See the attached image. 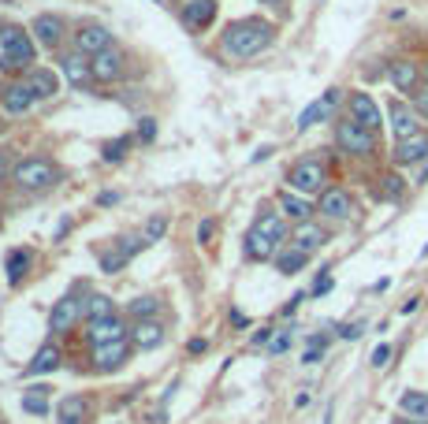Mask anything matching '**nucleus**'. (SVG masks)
<instances>
[{"instance_id":"nucleus-49","label":"nucleus","mask_w":428,"mask_h":424,"mask_svg":"<svg viewBox=\"0 0 428 424\" xmlns=\"http://www.w3.org/2000/svg\"><path fill=\"white\" fill-rule=\"evenodd\" d=\"M261 4H264V8H272V12H280V15H283V12H287V4H291V0H261Z\"/></svg>"},{"instance_id":"nucleus-26","label":"nucleus","mask_w":428,"mask_h":424,"mask_svg":"<svg viewBox=\"0 0 428 424\" xmlns=\"http://www.w3.org/2000/svg\"><path fill=\"white\" fill-rule=\"evenodd\" d=\"M280 212L287 216V220H294V223L313 220V205H309L302 194H294V190H283L280 194Z\"/></svg>"},{"instance_id":"nucleus-45","label":"nucleus","mask_w":428,"mask_h":424,"mask_svg":"<svg viewBox=\"0 0 428 424\" xmlns=\"http://www.w3.org/2000/svg\"><path fill=\"white\" fill-rule=\"evenodd\" d=\"M272 339H276V335H272V328H261V331H253V346H272Z\"/></svg>"},{"instance_id":"nucleus-44","label":"nucleus","mask_w":428,"mask_h":424,"mask_svg":"<svg viewBox=\"0 0 428 424\" xmlns=\"http://www.w3.org/2000/svg\"><path fill=\"white\" fill-rule=\"evenodd\" d=\"M212 235H216V220H201V227H198V242H209Z\"/></svg>"},{"instance_id":"nucleus-7","label":"nucleus","mask_w":428,"mask_h":424,"mask_svg":"<svg viewBox=\"0 0 428 424\" xmlns=\"http://www.w3.org/2000/svg\"><path fill=\"white\" fill-rule=\"evenodd\" d=\"M60 71H63V79H68L74 90H90L93 82H97V74H93V63L86 60V52H63L60 56Z\"/></svg>"},{"instance_id":"nucleus-40","label":"nucleus","mask_w":428,"mask_h":424,"mask_svg":"<svg viewBox=\"0 0 428 424\" xmlns=\"http://www.w3.org/2000/svg\"><path fill=\"white\" fill-rule=\"evenodd\" d=\"M410 104H413V112L421 116V119H428V86H421V90L410 97Z\"/></svg>"},{"instance_id":"nucleus-13","label":"nucleus","mask_w":428,"mask_h":424,"mask_svg":"<svg viewBox=\"0 0 428 424\" xmlns=\"http://www.w3.org/2000/svg\"><path fill=\"white\" fill-rule=\"evenodd\" d=\"M79 317H82V301L79 298H60L56 306H52V313H49V331L52 335H68L74 324H79Z\"/></svg>"},{"instance_id":"nucleus-5","label":"nucleus","mask_w":428,"mask_h":424,"mask_svg":"<svg viewBox=\"0 0 428 424\" xmlns=\"http://www.w3.org/2000/svg\"><path fill=\"white\" fill-rule=\"evenodd\" d=\"M0 45H4V56H0V71H30L34 63V41L30 34H23V26H0Z\"/></svg>"},{"instance_id":"nucleus-50","label":"nucleus","mask_w":428,"mask_h":424,"mask_svg":"<svg viewBox=\"0 0 428 424\" xmlns=\"http://www.w3.org/2000/svg\"><path fill=\"white\" fill-rule=\"evenodd\" d=\"M187 350H190V354H205V350H209V343H205V339H190Z\"/></svg>"},{"instance_id":"nucleus-14","label":"nucleus","mask_w":428,"mask_h":424,"mask_svg":"<svg viewBox=\"0 0 428 424\" xmlns=\"http://www.w3.org/2000/svg\"><path fill=\"white\" fill-rule=\"evenodd\" d=\"M388 119H391V130H395V138H399V141L413 138L417 130H421V127H417V119H421V116L413 112V104L399 101V97H395V101H388Z\"/></svg>"},{"instance_id":"nucleus-32","label":"nucleus","mask_w":428,"mask_h":424,"mask_svg":"<svg viewBox=\"0 0 428 424\" xmlns=\"http://www.w3.org/2000/svg\"><path fill=\"white\" fill-rule=\"evenodd\" d=\"M30 260H34V253H30V249H12V253H8V265H4V272H8V283H15L26 276V268H30Z\"/></svg>"},{"instance_id":"nucleus-48","label":"nucleus","mask_w":428,"mask_h":424,"mask_svg":"<svg viewBox=\"0 0 428 424\" xmlns=\"http://www.w3.org/2000/svg\"><path fill=\"white\" fill-rule=\"evenodd\" d=\"M320 357H324V346H309V350H306V365H317Z\"/></svg>"},{"instance_id":"nucleus-46","label":"nucleus","mask_w":428,"mask_h":424,"mask_svg":"<svg viewBox=\"0 0 428 424\" xmlns=\"http://www.w3.org/2000/svg\"><path fill=\"white\" fill-rule=\"evenodd\" d=\"M12 153H8V149H0V179H8V175H12Z\"/></svg>"},{"instance_id":"nucleus-36","label":"nucleus","mask_w":428,"mask_h":424,"mask_svg":"<svg viewBox=\"0 0 428 424\" xmlns=\"http://www.w3.org/2000/svg\"><path fill=\"white\" fill-rule=\"evenodd\" d=\"M49 391L45 387H30V395H23V409L26 413H38V417H41V413H49Z\"/></svg>"},{"instance_id":"nucleus-4","label":"nucleus","mask_w":428,"mask_h":424,"mask_svg":"<svg viewBox=\"0 0 428 424\" xmlns=\"http://www.w3.org/2000/svg\"><path fill=\"white\" fill-rule=\"evenodd\" d=\"M335 146H339V153H347V157L369 160V157H377V130H369V127H361L358 119L342 116L335 123Z\"/></svg>"},{"instance_id":"nucleus-39","label":"nucleus","mask_w":428,"mask_h":424,"mask_svg":"<svg viewBox=\"0 0 428 424\" xmlns=\"http://www.w3.org/2000/svg\"><path fill=\"white\" fill-rule=\"evenodd\" d=\"M391 354H395L391 346H388V343H380L377 350H372V357H369V361H372V368H388V365H391Z\"/></svg>"},{"instance_id":"nucleus-10","label":"nucleus","mask_w":428,"mask_h":424,"mask_svg":"<svg viewBox=\"0 0 428 424\" xmlns=\"http://www.w3.org/2000/svg\"><path fill=\"white\" fill-rule=\"evenodd\" d=\"M74 49L86 52V56H97V52L112 49V30L101 26V23H86L74 30Z\"/></svg>"},{"instance_id":"nucleus-37","label":"nucleus","mask_w":428,"mask_h":424,"mask_svg":"<svg viewBox=\"0 0 428 424\" xmlns=\"http://www.w3.org/2000/svg\"><path fill=\"white\" fill-rule=\"evenodd\" d=\"M168 231V216H149V223L142 227V235H145V242H160Z\"/></svg>"},{"instance_id":"nucleus-21","label":"nucleus","mask_w":428,"mask_h":424,"mask_svg":"<svg viewBox=\"0 0 428 424\" xmlns=\"http://www.w3.org/2000/svg\"><path fill=\"white\" fill-rule=\"evenodd\" d=\"M131 343L138 346V350H157V346L164 343V324L160 320H134Z\"/></svg>"},{"instance_id":"nucleus-3","label":"nucleus","mask_w":428,"mask_h":424,"mask_svg":"<svg viewBox=\"0 0 428 424\" xmlns=\"http://www.w3.org/2000/svg\"><path fill=\"white\" fill-rule=\"evenodd\" d=\"M287 182H291V190L302 194V198H309V194H324L328 190V160L317 157V153L294 160L291 171H287Z\"/></svg>"},{"instance_id":"nucleus-29","label":"nucleus","mask_w":428,"mask_h":424,"mask_svg":"<svg viewBox=\"0 0 428 424\" xmlns=\"http://www.w3.org/2000/svg\"><path fill=\"white\" fill-rule=\"evenodd\" d=\"M60 368V346H41V350L34 354V361L26 365V376H45V372H56Z\"/></svg>"},{"instance_id":"nucleus-28","label":"nucleus","mask_w":428,"mask_h":424,"mask_svg":"<svg viewBox=\"0 0 428 424\" xmlns=\"http://www.w3.org/2000/svg\"><path fill=\"white\" fill-rule=\"evenodd\" d=\"M309 257L313 253H306V249H298V246H283L280 253H276V272H283V276H294V272H302L309 265Z\"/></svg>"},{"instance_id":"nucleus-41","label":"nucleus","mask_w":428,"mask_h":424,"mask_svg":"<svg viewBox=\"0 0 428 424\" xmlns=\"http://www.w3.org/2000/svg\"><path fill=\"white\" fill-rule=\"evenodd\" d=\"M138 138H142V141H153L157 138V119H138Z\"/></svg>"},{"instance_id":"nucleus-24","label":"nucleus","mask_w":428,"mask_h":424,"mask_svg":"<svg viewBox=\"0 0 428 424\" xmlns=\"http://www.w3.org/2000/svg\"><path fill=\"white\" fill-rule=\"evenodd\" d=\"M93 74H97V82H120L123 79V56L116 49H104L93 56Z\"/></svg>"},{"instance_id":"nucleus-8","label":"nucleus","mask_w":428,"mask_h":424,"mask_svg":"<svg viewBox=\"0 0 428 424\" xmlns=\"http://www.w3.org/2000/svg\"><path fill=\"white\" fill-rule=\"evenodd\" d=\"M425 160H428V130H417L413 138L395 141V153H391L395 168H413V164H425Z\"/></svg>"},{"instance_id":"nucleus-25","label":"nucleus","mask_w":428,"mask_h":424,"mask_svg":"<svg viewBox=\"0 0 428 424\" xmlns=\"http://www.w3.org/2000/svg\"><path fill=\"white\" fill-rule=\"evenodd\" d=\"M280 249H283V242H276V238H269V235H261V231L250 227V235H246V257L250 260H272Z\"/></svg>"},{"instance_id":"nucleus-15","label":"nucleus","mask_w":428,"mask_h":424,"mask_svg":"<svg viewBox=\"0 0 428 424\" xmlns=\"http://www.w3.org/2000/svg\"><path fill=\"white\" fill-rule=\"evenodd\" d=\"M149 242H145V235H127V238H120V246L112 249V253H104L101 257V272L104 276H112V272H120L127 260H131L138 249H145Z\"/></svg>"},{"instance_id":"nucleus-33","label":"nucleus","mask_w":428,"mask_h":424,"mask_svg":"<svg viewBox=\"0 0 428 424\" xmlns=\"http://www.w3.org/2000/svg\"><path fill=\"white\" fill-rule=\"evenodd\" d=\"M82 313L90 320H104V317H116V306H112L109 295H90V301L82 306Z\"/></svg>"},{"instance_id":"nucleus-17","label":"nucleus","mask_w":428,"mask_h":424,"mask_svg":"<svg viewBox=\"0 0 428 424\" xmlns=\"http://www.w3.org/2000/svg\"><path fill=\"white\" fill-rule=\"evenodd\" d=\"M34 90H30L26 82H15V86H8L4 93H0V108H4L8 116H26L30 108H34Z\"/></svg>"},{"instance_id":"nucleus-12","label":"nucleus","mask_w":428,"mask_h":424,"mask_svg":"<svg viewBox=\"0 0 428 424\" xmlns=\"http://www.w3.org/2000/svg\"><path fill=\"white\" fill-rule=\"evenodd\" d=\"M347 116L350 119H358L361 127H369V130H380L383 127V112H380V104L372 101L369 93H350V101H347Z\"/></svg>"},{"instance_id":"nucleus-18","label":"nucleus","mask_w":428,"mask_h":424,"mask_svg":"<svg viewBox=\"0 0 428 424\" xmlns=\"http://www.w3.org/2000/svg\"><path fill=\"white\" fill-rule=\"evenodd\" d=\"M216 19V0H187L183 4V26L187 30H205Z\"/></svg>"},{"instance_id":"nucleus-23","label":"nucleus","mask_w":428,"mask_h":424,"mask_svg":"<svg viewBox=\"0 0 428 424\" xmlns=\"http://www.w3.org/2000/svg\"><path fill=\"white\" fill-rule=\"evenodd\" d=\"M26 86L34 90L38 101H49V97L60 93V79H56V71H49V68H30L26 71Z\"/></svg>"},{"instance_id":"nucleus-30","label":"nucleus","mask_w":428,"mask_h":424,"mask_svg":"<svg viewBox=\"0 0 428 424\" xmlns=\"http://www.w3.org/2000/svg\"><path fill=\"white\" fill-rule=\"evenodd\" d=\"M399 409L406 413V417H421V421H428V391H402Z\"/></svg>"},{"instance_id":"nucleus-2","label":"nucleus","mask_w":428,"mask_h":424,"mask_svg":"<svg viewBox=\"0 0 428 424\" xmlns=\"http://www.w3.org/2000/svg\"><path fill=\"white\" fill-rule=\"evenodd\" d=\"M12 179H15L19 190L41 194V190H49V187L60 182V168L52 164L49 157H26V160H19V164L12 168Z\"/></svg>"},{"instance_id":"nucleus-11","label":"nucleus","mask_w":428,"mask_h":424,"mask_svg":"<svg viewBox=\"0 0 428 424\" xmlns=\"http://www.w3.org/2000/svg\"><path fill=\"white\" fill-rule=\"evenodd\" d=\"M339 101H342V90H328V93H320L313 104L306 108L302 116H298V130H309V127H317V123H324V119H331V112L339 108Z\"/></svg>"},{"instance_id":"nucleus-47","label":"nucleus","mask_w":428,"mask_h":424,"mask_svg":"<svg viewBox=\"0 0 428 424\" xmlns=\"http://www.w3.org/2000/svg\"><path fill=\"white\" fill-rule=\"evenodd\" d=\"M331 290V276H328V268H324V276L317 279V287H313V295H328Z\"/></svg>"},{"instance_id":"nucleus-51","label":"nucleus","mask_w":428,"mask_h":424,"mask_svg":"<svg viewBox=\"0 0 428 424\" xmlns=\"http://www.w3.org/2000/svg\"><path fill=\"white\" fill-rule=\"evenodd\" d=\"M97 201H101V205H116V201H120V194H101Z\"/></svg>"},{"instance_id":"nucleus-42","label":"nucleus","mask_w":428,"mask_h":424,"mask_svg":"<svg viewBox=\"0 0 428 424\" xmlns=\"http://www.w3.org/2000/svg\"><path fill=\"white\" fill-rule=\"evenodd\" d=\"M291 343H294V331H280V335L272 339L269 350H272V354H283V350H291Z\"/></svg>"},{"instance_id":"nucleus-1","label":"nucleus","mask_w":428,"mask_h":424,"mask_svg":"<svg viewBox=\"0 0 428 424\" xmlns=\"http://www.w3.org/2000/svg\"><path fill=\"white\" fill-rule=\"evenodd\" d=\"M276 41V26L264 23V19H235V23H228V30H223V52L235 60H253L261 56L264 49H269Z\"/></svg>"},{"instance_id":"nucleus-27","label":"nucleus","mask_w":428,"mask_h":424,"mask_svg":"<svg viewBox=\"0 0 428 424\" xmlns=\"http://www.w3.org/2000/svg\"><path fill=\"white\" fill-rule=\"evenodd\" d=\"M56 417H60V424H86V417H90V402H86L82 395H68V398H60Z\"/></svg>"},{"instance_id":"nucleus-52","label":"nucleus","mask_w":428,"mask_h":424,"mask_svg":"<svg viewBox=\"0 0 428 424\" xmlns=\"http://www.w3.org/2000/svg\"><path fill=\"white\" fill-rule=\"evenodd\" d=\"M391 424H428V421H421V417H399V421H391Z\"/></svg>"},{"instance_id":"nucleus-31","label":"nucleus","mask_w":428,"mask_h":424,"mask_svg":"<svg viewBox=\"0 0 428 424\" xmlns=\"http://www.w3.org/2000/svg\"><path fill=\"white\" fill-rule=\"evenodd\" d=\"M253 231H261V235L276 238V242H283V238H287V223H283L280 212H261V216L253 220Z\"/></svg>"},{"instance_id":"nucleus-22","label":"nucleus","mask_w":428,"mask_h":424,"mask_svg":"<svg viewBox=\"0 0 428 424\" xmlns=\"http://www.w3.org/2000/svg\"><path fill=\"white\" fill-rule=\"evenodd\" d=\"M30 34H34L41 45H49V49H56L60 41H63V19L60 15H38L34 19V26H30Z\"/></svg>"},{"instance_id":"nucleus-38","label":"nucleus","mask_w":428,"mask_h":424,"mask_svg":"<svg viewBox=\"0 0 428 424\" xmlns=\"http://www.w3.org/2000/svg\"><path fill=\"white\" fill-rule=\"evenodd\" d=\"M127 149H131V138H116V141L104 146V160H109V164H120V160L127 157Z\"/></svg>"},{"instance_id":"nucleus-20","label":"nucleus","mask_w":428,"mask_h":424,"mask_svg":"<svg viewBox=\"0 0 428 424\" xmlns=\"http://www.w3.org/2000/svg\"><path fill=\"white\" fill-rule=\"evenodd\" d=\"M328 242V231L320 223H313V220H306V223H298L294 231H291V246H298V249H306V253H317L320 246Z\"/></svg>"},{"instance_id":"nucleus-6","label":"nucleus","mask_w":428,"mask_h":424,"mask_svg":"<svg viewBox=\"0 0 428 424\" xmlns=\"http://www.w3.org/2000/svg\"><path fill=\"white\" fill-rule=\"evenodd\" d=\"M317 212H320V216H328V220H350V216L358 212L354 194H350L347 187H328L324 194H320Z\"/></svg>"},{"instance_id":"nucleus-19","label":"nucleus","mask_w":428,"mask_h":424,"mask_svg":"<svg viewBox=\"0 0 428 424\" xmlns=\"http://www.w3.org/2000/svg\"><path fill=\"white\" fill-rule=\"evenodd\" d=\"M90 343L97 346V343H120V339H127V324L120 320V317H104V320H90Z\"/></svg>"},{"instance_id":"nucleus-9","label":"nucleus","mask_w":428,"mask_h":424,"mask_svg":"<svg viewBox=\"0 0 428 424\" xmlns=\"http://www.w3.org/2000/svg\"><path fill=\"white\" fill-rule=\"evenodd\" d=\"M388 79H391V86L399 93H417L425 86V79H421V63L417 60H391L388 63Z\"/></svg>"},{"instance_id":"nucleus-34","label":"nucleus","mask_w":428,"mask_h":424,"mask_svg":"<svg viewBox=\"0 0 428 424\" xmlns=\"http://www.w3.org/2000/svg\"><path fill=\"white\" fill-rule=\"evenodd\" d=\"M380 182H383V187H380L383 201H402V194H406V179L402 175H395V171H391V175H383Z\"/></svg>"},{"instance_id":"nucleus-16","label":"nucleus","mask_w":428,"mask_h":424,"mask_svg":"<svg viewBox=\"0 0 428 424\" xmlns=\"http://www.w3.org/2000/svg\"><path fill=\"white\" fill-rule=\"evenodd\" d=\"M127 357H131V343L120 339V343H97L93 346V368L97 372H116Z\"/></svg>"},{"instance_id":"nucleus-35","label":"nucleus","mask_w":428,"mask_h":424,"mask_svg":"<svg viewBox=\"0 0 428 424\" xmlns=\"http://www.w3.org/2000/svg\"><path fill=\"white\" fill-rule=\"evenodd\" d=\"M127 309H131V317H134V320H153V317H157V309H160V301L145 295V298H134Z\"/></svg>"},{"instance_id":"nucleus-43","label":"nucleus","mask_w":428,"mask_h":424,"mask_svg":"<svg viewBox=\"0 0 428 424\" xmlns=\"http://www.w3.org/2000/svg\"><path fill=\"white\" fill-rule=\"evenodd\" d=\"M361 331H365V324H339V339H361Z\"/></svg>"},{"instance_id":"nucleus-53","label":"nucleus","mask_w":428,"mask_h":424,"mask_svg":"<svg viewBox=\"0 0 428 424\" xmlns=\"http://www.w3.org/2000/svg\"><path fill=\"white\" fill-rule=\"evenodd\" d=\"M421 79H425V86H428V60L421 63Z\"/></svg>"}]
</instances>
